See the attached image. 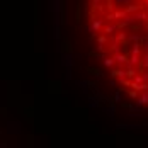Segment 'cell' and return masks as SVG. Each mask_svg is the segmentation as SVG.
I'll return each instance as SVG.
<instances>
[{
  "label": "cell",
  "mask_w": 148,
  "mask_h": 148,
  "mask_svg": "<svg viewBox=\"0 0 148 148\" xmlns=\"http://www.w3.org/2000/svg\"><path fill=\"white\" fill-rule=\"evenodd\" d=\"M90 27H92V34L99 32V31L104 27V19H99V17H92V19H90Z\"/></svg>",
  "instance_id": "6da1fadb"
},
{
  "label": "cell",
  "mask_w": 148,
  "mask_h": 148,
  "mask_svg": "<svg viewBox=\"0 0 148 148\" xmlns=\"http://www.w3.org/2000/svg\"><path fill=\"white\" fill-rule=\"evenodd\" d=\"M112 58H114V61H116L118 65H128V55H124V53H121V51L112 53Z\"/></svg>",
  "instance_id": "7a4b0ae2"
},
{
  "label": "cell",
  "mask_w": 148,
  "mask_h": 148,
  "mask_svg": "<svg viewBox=\"0 0 148 148\" xmlns=\"http://www.w3.org/2000/svg\"><path fill=\"white\" fill-rule=\"evenodd\" d=\"M141 9H143L141 3H131V2H130V3L124 5V12H126V14H134V12L141 10Z\"/></svg>",
  "instance_id": "3957f363"
},
{
  "label": "cell",
  "mask_w": 148,
  "mask_h": 148,
  "mask_svg": "<svg viewBox=\"0 0 148 148\" xmlns=\"http://www.w3.org/2000/svg\"><path fill=\"white\" fill-rule=\"evenodd\" d=\"M134 101H136V106H140V107H147L148 106V90L147 92H141Z\"/></svg>",
  "instance_id": "277c9868"
},
{
  "label": "cell",
  "mask_w": 148,
  "mask_h": 148,
  "mask_svg": "<svg viewBox=\"0 0 148 148\" xmlns=\"http://www.w3.org/2000/svg\"><path fill=\"white\" fill-rule=\"evenodd\" d=\"M124 41H128V32L124 29H119V32L112 38V43H124Z\"/></svg>",
  "instance_id": "5b68a950"
},
{
  "label": "cell",
  "mask_w": 148,
  "mask_h": 148,
  "mask_svg": "<svg viewBox=\"0 0 148 148\" xmlns=\"http://www.w3.org/2000/svg\"><path fill=\"white\" fill-rule=\"evenodd\" d=\"M111 77L112 78H118V80H121V78H124L126 77V70L124 68H111Z\"/></svg>",
  "instance_id": "8992f818"
},
{
  "label": "cell",
  "mask_w": 148,
  "mask_h": 148,
  "mask_svg": "<svg viewBox=\"0 0 148 148\" xmlns=\"http://www.w3.org/2000/svg\"><path fill=\"white\" fill-rule=\"evenodd\" d=\"M102 65H104V68H114V65H116V61H114V58L112 56H104L102 55Z\"/></svg>",
  "instance_id": "52a82bcc"
},
{
  "label": "cell",
  "mask_w": 148,
  "mask_h": 148,
  "mask_svg": "<svg viewBox=\"0 0 148 148\" xmlns=\"http://www.w3.org/2000/svg\"><path fill=\"white\" fill-rule=\"evenodd\" d=\"M116 128H118V130H140L141 124H134V123H131V124H124V123H118Z\"/></svg>",
  "instance_id": "ba28073f"
},
{
  "label": "cell",
  "mask_w": 148,
  "mask_h": 148,
  "mask_svg": "<svg viewBox=\"0 0 148 148\" xmlns=\"http://www.w3.org/2000/svg\"><path fill=\"white\" fill-rule=\"evenodd\" d=\"M116 31H119L118 29V22H114V21H112V22H109V24L104 27V34H114Z\"/></svg>",
  "instance_id": "9c48e42d"
},
{
  "label": "cell",
  "mask_w": 148,
  "mask_h": 148,
  "mask_svg": "<svg viewBox=\"0 0 148 148\" xmlns=\"http://www.w3.org/2000/svg\"><path fill=\"white\" fill-rule=\"evenodd\" d=\"M134 17H136V21H138V22H147V21H148V12L141 9V10L134 12Z\"/></svg>",
  "instance_id": "30bf717a"
},
{
  "label": "cell",
  "mask_w": 148,
  "mask_h": 148,
  "mask_svg": "<svg viewBox=\"0 0 148 148\" xmlns=\"http://www.w3.org/2000/svg\"><path fill=\"white\" fill-rule=\"evenodd\" d=\"M140 63H141V61H140V55H133V53H131V55L128 56V65H130V66H138ZM128 65H126V66H128Z\"/></svg>",
  "instance_id": "8fae6325"
},
{
  "label": "cell",
  "mask_w": 148,
  "mask_h": 148,
  "mask_svg": "<svg viewBox=\"0 0 148 148\" xmlns=\"http://www.w3.org/2000/svg\"><path fill=\"white\" fill-rule=\"evenodd\" d=\"M112 15H114V21H123L128 14L124 12V9H123V10H121V9H114V10H112Z\"/></svg>",
  "instance_id": "7c38bea8"
},
{
  "label": "cell",
  "mask_w": 148,
  "mask_h": 148,
  "mask_svg": "<svg viewBox=\"0 0 148 148\" xmlns=\"http://www.w3.org/2000/svg\"><path fill=\"white\" fill-rule=\"evenodd\" d=\"M131 53L133 55H140L141 53V43L140 41H134L133 45H131Z\"/></svg>",
  "instance_id": "4fadbf2b"
},
{
  "label": "cell",
  "mask_w": 148,
  "mask_h": 148,
  "mask_svg": "<svg viewBox=\"0 0 148 148\" xmlns=\"http://www.w3.org/2000/svg\"><path fill=\"white\" fill-rule=\"evenodd\" d=\"M104 112L109 116L111 119H114V114H116V107L114 106H109V107H104Z\"/></svg>",
  "instance_id": "5bb4252c"
},
{
  "label": "cell",
  "mask_w": 148,
  "mask_h": 148,
  "mask_svg": "<svg viewBox=\"0 0 148 148\" xmlns=\"http://www.w3.org/2000/svg\"><path fill=\"white\" fill-rule=\"evenodd\" d=\"M136 73H138V72H136V68H134V66H130V65L126 66V77H128V78H133Z\"/></svg>",
  "instance_id": "9a60e30c"
},
{
  "label": "cell",
  "mask_w": 148,
  "mask_h": 148,
  "mask_svg": "<svg viewBox=\"0 0 148 148\" xmlns=\"http://www.w3.org/2000/svg\"><path fill=\"white\" fill-rule=\"evenodd\" d=\"M89 73H92L97 80H101V78H102V72H101L99 68H89Z\"/></svg>",
  "instance_id": "2e32d148"
},
{
  "label": "cell",
  "mask_w": 148,
  "mask_h": 148,
  "mask_svg": "<svg viewBox=\"0 0 148 148\" xmlns=\"http://www.w3.org/2000/svg\"><path fill=\"white\" fill-rule=\"evenodd\" d=\"M92 3H94V9H95V10H99V12H102V14H104L102 0H92Z\"/></svg>",
  "instance_id": "e0dca14e"
},
{
  "label": "cell",
  "mask_w": 148,
  "mask_h": 148,
  "mask_svg": "<svg viewBox=\"0 0 148 148\" xmlns=\"http://www.w3.org/2000/svg\"><path fill=\"white\" fill-rule=\"evenodd\" d=\"M77 85L84 92H89V80H82V82H77Z\"/></svg>",
  "instance_id": "ac0fdd59"
},
{
  "label": "cell",
  "mask_w": 148,
  "mask_h": 148,
  "mask_svg": "<svg viewBox=\"0 0 148 148\" xmlns=\"http://www.w3.org/2000/svg\"><path fill=\"white\" fill-rule=\"evenodd\" d=\"M89 107H92V109L99 107V99L97 97H89Z\"/></svg>",
  "instance_id": "d6986e66"
},
{
  "label": "cell",
  "mask_w": 148,
  "mask_h": 148,
  "mask_svg": "<svg viewBox=\"0 0 148 148\" xmlns=\"http://www.w3.org/2000/svg\"><path fill=\"white\" fill-rule=\"evenodd\" d=\"M136 90H138V92H147L148 90V82H141V84H138V85H136Z\"/></svg>",
  "instance_id": "ffe728a7"
},
{
  "label": "cell",
  "mask_w": 148,
  "mask_h": 148,
  "mask_svg": "<svg viewBox=\"0 0 148 148\" xmlns=\"http://www.w3.org/2000/svg\"><path fill=\"white\" fill-rule=\"evenodd\" d=\"M123 102V94H121V92H114V104H121Z\"/></svg>",
  "instance_id": "44dd1931"
},
{
  "label": "cell",
  "mask_w": 148,
  "mask_h": 148,
  "mask_svg": "<svg viewBox=\"0 0 148 148\" xmlns=\"http://www.w3.org/2000/svg\"><path fill=\"white\" fill-rule=\"evenodd\" d=\"M97 43L99 45H107V36L106 34H99L97 36Z\"/></svg>",
  "instance_id": "7402d4cb"
},
{
  "label": "cell",
  "mask_w": 148,
  "mask_h": 148,
  "mask_svg": "<svg viewBox=\"0 0 148 148\" xmlns=\"http://www.w3.org/2000/svg\"><path fill=\"white\" fill-rule=\"evenodd\" d=\"M95 53H99V55H104V53H106V45H99V43H97Z\"/></svg>",
  "instance_id": "603a6c76"
},
{
  "label": "cell",
  "mask_w": 148,
  "mask_h": 148,
  "mask_svg": "<svg viewBox=\"0 0 148 148\" xmlns=\"http://www.w3.org/2000/svg\"><path fill=\"white\" fill-rule=\"evenodd\" d=\"M141 66L148 70V53H145V55H143V58H141Z\"/></svg>",
  "instance_id": "cb8c5ba5"
},
{
  "label": "cell",
  "mask_w": 148,
  "mask_h": 148,
  "mask_svg": "<svg viewBox=\"0 0 148 148\" xmlns=\"http://www.w3.org/2000/svg\"><path fill=\"white\" fill-rule=\"evenodd\" d=\"M128 95H130V99H136V97H138V95H140V94H138V90H128Z\"/></svg>",
  "instance_id": "d4e9b609"
},
{
  "label": "cell",
  "mask_w": 148,
  "mask_h": 148,
  "mask_svg": "<svg viewBox=\"0 0 148 148\" xmlns=\"http://www.w3.org/2000/svg\"><path fill=\"white\" fill-rule=\"evenodd\" d=\"M112 2H114V5H126V3H130V2H131V0H112Z\"/></svg>",
  "instance_id": "484cf974"
},
{
  "label": "cell",
  "mask_w": 148,
  "mask_h": 148,
  "mask_svg": "<svg viewBox=\"0 0 148 148\" xmlns=\"http://www.w3.org/2000/svg\"><path fill=\"white\" fill-rule=\"evenodd\" d=\"M107 10H109V12L114 10V2H112V0H107Z\"/></svg>",
  "instance_id": "4316f807"
},
{
  "label": "cell",
  "mask_w": 148,
  "mask_h": 148,
  "mask_svg": "<svg viewBox=\"0 0 148 148\" xmlns=\"http://www.w3.org/2000/svg\"><path fill=\"white\" fill-rule=\"evenodd\" d=\"M106 21H107V22H112V21H114V15H112V12H109V14L106 15Z\"/></svg>",
  "instance_id": "83f0119b"
},
{
  "label": "cell",
  "mask_w": 148,
  "mask_h": 148,
  "mask_svg": "<svg viewBox=\"0 0 148 148\" xmlns=\"http://www.w3.org/2000/svg\"><path fill=\"white\" fill-rule=\"evenodd\" d=\"M141 46H143V48H141V49H143V53H148V43H147V41H143V45H141Z\"/></svg>",
  "instance_id": "f1b7e54d"
},
{
  "label": "cell",
  "mask_w": 148,
  "mask_h": 148,
  "mask_svg": "<svg viewBox=\"0 0 148 148\" xmlns=\"http://www.w3.org/2000/svg\"><path fill=\"white\" fill-rule=\"evenodd\" d=\"M109 85H111V87H116V78H111V80H109Z\"/></svg>",
  "instance_id": "f546056e"
},
{
  "label": "cell",
  "mask_w": 148,
  "mask_h": 148,
  "mask_svg": "<svg viewBox=\"0 0 148 148\" xmlns=\"http://www.w3.org/2000/svg\"><path fill=\"white\" fill-rule=\"evenodd\" d=\"M143 78H145V82H148V73H143Z\"/></svg>",
  "instance_id": "4dcf8cb0"
},
{
  "label": "cell",
  "mask_w": 148,
  "mask_h": 148,
  "mask_svg": "<svg viewBox=\"0 0 148 148\" xmlns=\"http://www.w3.org/2000/svg\"><path fill=\"white\" fill-rule=\"evenodd\" d=\"M145 5H147V7H148V0H145Z\"/></svg>",
  "instance_id": "1f68e13d"
},
{
  "label": "cell",
  "mask_w": 148,
  "mask_h": 148,
  "mask_svg": "<svg viewBox=\"0 0 148 148\" xmlns=\"http://www.w3.org/2000/svg\"><path fill=\"white\" fill-rule=\"evenodd\" d=\"M147 12H148V10H147Z\"/></svg>",
  "instance_id": "d6a6232c"
}]
</instances>
